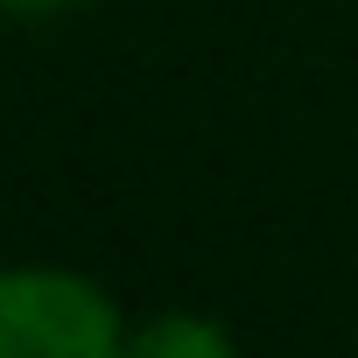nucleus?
<instances>
[{
    "label": "nucleus",
    "mask_w": 358,
    "mask_h": 358,
    "mask_svg": "<svg viewBox=\"0 0 358 358\" xmlns=\"http://www.w3.org/2000/svg\"><path fill=\"white\" fill-rule=\"evenodd\" d=\"M127 302L64 260H22L0 274V358H127Z\"/></svg>",
    "instance_id": "1"
},
{
    "label": "nucleus",
    "mask_w": 358,
    "mask_h": 358,
    "mask_svg": "<svg viewBox=\"0 0 358 358\" xmlns=\"http://www.w3.org/2000/svg\"><path fill=\"white\" fill-rule=\"evenodd\" d=\"M127 358H246V351H239V330L225 316L190 309V302H169V309L134 316Z\"/></svg>",
    "instance_id": "2"
},
{
    "label": "nucleus",
    "mask_w": 358,
    "mask_h": 358,
    "mask_svg": "<svg viewBox=\"0 0 358 358\" xmlns=\"http://www.w3.org/2000/svg\"><path fill=\"white\" fill-rule=\"evenodd\" d=\"M15 22H50V15H71V8H85V0H0Z\"/></svg>",
    "instance_id": "3"
}]
</instances>
